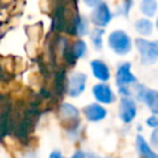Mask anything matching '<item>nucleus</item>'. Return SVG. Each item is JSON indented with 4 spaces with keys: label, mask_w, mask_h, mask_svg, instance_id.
<instances>
[{
    "label": "nucleus",
    "mask_w": 158,
    "mask_h": 158,
    "mask_svg": "<svg viewBox=\"0 0 158 158\" xmlns=\"http://www.w3.org/2000/svg\"><path fill=\"white\" fill-rule=\"evenodd\" d=\"M135 46L139 53L142 64L152 65L158 60V41H148L138 37L135 40Z\"/></svg>",
    "instance_id": "nucleus-1"
},
{
    "label": "nucleus",
    "mask_w": 158,
    "mask_h": 158,
    "mask_svg": "<svg viewBox=\"0 0 158 158\" xmlns=\"http://www.w3.org/2000/svg\"><path fill=\"white\" fill-rule=\"evenodd\" d=\"M132 94L136 100L143 102L153 115H158V90H153L143 84H133Z\"/></svg>",
    "instance_id": "nucleus-2"
},
{
    "label": "nucleus",
    "mask_w": 158,
    "mask_h": 158,
    "mask_svg": "<svg viewBox=\"0 0 158 158\" xmlns=\"http://www.w3.org/2000/svg\"><path fill=\"white\" fill-rule=\"evenodd\" d=\"M109 47L117 56H126L132 49V40L123 30H115L109 35Z\"/></svg>",
    "instance_id": "nucleus-3"
},
{
    "label": "nucleus",
    "mask_w": 158,
    "mask_h": 158,
    "mask_svg": "<svg viewBox=\"0 0 158 158\" xmlns=\"http://www.w3.org/2000/svg\"><path fill=\"white\" fill-rule=\"evenodd\" d=\"M114 17V14L106 2H99L90 14V21L95 25V27H106Z\"/></svg>",
    "instance_id": "nucleus-4"
},
{
    "label": "nucleus",
    "mask_w": 158,
    "mask_h": 158,
    "mask_svg": "<svg viewBox=\"0 0 158 158\" xmlns=\"http://www.w3.org/2000/svg\"><path fill=\"white\" fill-rule=\"evenodd\" d=\"M88 75L81 72H74L70 74L67 81V94L72 98H78L86 88Z\"/></svg>",
    "instance_id": "nucleus-5"
},
{
    "label": "nucleus",
    "mask_w": 158,
    "mask_h": 158,
    "mask_svg": "<svg viewBox=\"0 0 158 158\" xmlns=\"http://www.w3.org/2000/svg\"><path fill=\"white\" fill-rule=\"evenodd\" d=\"M137 115V104L131 96H121L118 117L123 123H131Z\"/></svg>",
    "instance_id": "nucleus-6"
},
{
    "label": "nucleus",
    "mask_w": 158,
    "mask_h": 158,
    "mask_svg": "<svg viewBox=\"0 0 158 158\" xmlns=\"http://www.w3.org/2000/svg\"><path fill=\"white\" fill-rule=\"evenodd\" d=\"M115 81L117 86H125V85L131 86L137 83V78L131 70L130 62L120 63V65L117 67L116 74H115Z\"/></svg>",
    "instance_id": "nucleus-7"
},
{
    "label": "nucleus",
    "mask_w": 158,
    "mask_h": 158,
    "mask_svg": "<svg viewBox=\"0 0 158 158\" xmlns=\"http://www.w3.org/2000/svg\"><path fill=\"white\" fill-rule=\"evenodd\" d=\"M91 93H93L94 98L96 99V101L100 104H104V105H110L116 100L114 90L111 89V86L109 84H106L104 81L95 84L91 88Z\"/></svg>",
    "instance_id": "nucleus-8"
},
{
    "label": "nucleus",
    "mask_w": 158,
    "mask_h": 158,
    "mask_svg": "<svg viewBox=\"0 0 158 158\" xmlns=\"http://www.w3.org/2000/svg\"><path fill=\"white\" fill-rule=\"evenodd\" d=\"M83 114L85 116V118L90 122H99L101 120H104L107 116V110L98 104V102H91L86 106H84L83 109Z\"/></svg>",
    "instance_id": "nucleus-9"
},
{
    "label": "nucleus",
    "mask_w": 158,
    "mask_h": 158,
    "mask_svg": "<svg viewBox=\"0 0 158 158\" xmlns=\"http://www.w3.org/2000/svg\"><path fill=\"white\" fill-rule=\"evenodd\" d=\"M59 117L63 122L75 126L79 123V110L69 102H63L59 106Z\"/></svg>",
    "instance_id": "nucleus-10"
},
{
    "label": "nucleus",
    "mask_w": 158,
    "mask_h": 158,
    "mask_svg": "<svg viewBox=\"0 0 158 158\" xmlns=\"http://www.w3.org/2000/svg\"><path fill=\"white\" fill-rule=\"evenodd\" d=\"M90 69H91V73L93 75L100 80V81H104L106 83L110 78H111V72H110V68L107 67V64L101 60V59H94L90 62Z\"/></svg>",
    "instance_id": "nucleus-11"
},
{
    "label": "nucleus",
    "mask_w": 158,
    "mask_h": 158,
    "mask_svg": "<svg viewBox=\"0 0 158 158\" xmlns=\"http://www.w3.org/2000/svg\"><path fill=\"white\" fill-rule=\"evenodd\" d=\"M68 32L74 33L75 36H85L89 33V21L85 16L83 15H74V17L72 19V22L69 25V30Z\"/></svg>",
    "instance_id": "nucleus-12"
},
{
    "label": "nucleus",
    "mask_w": 158,
    "mask_h": 158,
    "mask_svg": "<svg viewBox=\"0 0 158 158\" xmlns=\"http://www.w3.org/2000/svg\"><path fill=\"white\" fill-rule=\"evenodd\" d=\"M136 149L141 158H158V154L151 148L142 135L136 136Z\"/></svg>",
    "instance_id": "nucleus-13"
},
{
    "label": "nucleus",
    "mask_w": 158,
    "mask_h": 158,
    "mask_svg": "<svg viewBox=\"0 0 158 158\" xmlns=\"http://www.w3.org/2000/svg\"><path fill=\"white\" fill-rule=\"evenodd\" d=\"M135 30L142 37H148L153 32V22L147 17H141L135 21Z\"/></svg>",
    "instance_id": "nucleus-14"
},
{
    "label": "nucleus",
    "mask_w": 158,
    "mask_h": 158,
    "mask_svg": "<svg viewBox=\"0 0 158 158\" xmlns=\"http://www.w3.org/2000/svg\"><path fill=\"white\" fill-rule=\"evenodd\" d=\"M139 11L147 19L154 17L158 11V1L157 0H142L139 4Z\"/></svg>",
    "instance_id": "nucleus-15"
},
{
    "label": "nucleus",
    "mask_w": 158,
    "mask_h": 158,
    "mask_svg": "<svg viewBox=\"0 0 158 158\" xmlns=\"http://www.w3.org/2000/svg\"><path fill=\"white\" fill-rule=\"evenodd\" d=\"M88 52V46L85 43V41L83 40H77L72 46H70V53L72 56L74 57V59H79V58H83L85 57Z\"/></svg>",
    "instance_id": "nucleus-16"
},
{
    "label": "nucleus",
    "mask_w": 158,
    "mask_h": 158,
    "mask_svg": "<svg viewBox=\"0 0 158 158\" xmlns=\"http://www.w3.org/2000/svg\"><path fill=\"white\" fill-rule=\"evenodd\" d=\"M104 28L102 27H95L91 32H90V41L93 43L94 49L100 51L102 48V38H104Z\"/></svg>",
    "instance_id": "nucleus-17"
},
{
    "label": "nucleus",
    "mask_w": 158,
    "mask_h": 158,
    "mask_svg": "<svg viewBox=\"0 0 158 158\" xmlns=\"http://www.w3.org/2000/svg\"><path fill=\"white\" fill-rule=\"evenodd\" d=\"M131 9H132V0H123L122 6H121V14L127 17Z\"/></svg>",
    "instance_id": "nucleus-18"
},
{
    "label": "nucleus",
    "mask_w": 158,
    "mask_h": 158,
    "mask_svg": "<svg viewBox=\"0 0 158 158\" xmlns=\"http://www.w3.org/2000/svg\"><path fill=\"white\" fill-rule=\"evenodd\" d=\"M146 125H147L148 127L157 128V127H158V115H153V114H152L149 117H147Z\"/></svg>",
    "instance_id": "nucleus-19"
},
{
    "label": "nucleus",
    "mask_w": 158,
    "mask_h": 158,
    "mask_svg": "<svg viewBox=\"0 0 158 158\" xmlns=\"http://www.w3.org/2000/svg\"><path fill=\"white\" fill-rule=\"evenodd\" d=\"M149 139H151V146H153L154 148L158 149V127L157 128H153Z\"/></svg>",
    "instance_id": "nucleus-20"
},
{
    "label": "nucleus",
    "mask_w": 158,
    "mask_h": 158,
    "mask_svg": "<svg viewBox=\"0 0 158 158\" xmlns=\"http://www.w3.org/2000/svg\"><path fill=\"white\" fill-rule=\"evenodd\" d=\"M117 89H118V94L121 96H131L132 95L131 86H127V85H125V86H117Z\"/></svg>",
    "instance_id": "nucleus-21"
},
{
    "label": "nucleus",
    "mask_w": 158,
    "mask_h": 158,
    "mask_svg": "<svg viewBox=\"0 0 158 158\" xmlns=\"http://www.w3.org/2000/svg\"><path fill=\"white\" fill-rule=\"evenodd\" d=\"M84 1V4L86 5V6H89V7H95L99 2H101V0H83Z\"/></svg>",
    "instance_id": "nucleus-22"
},
{
    "label": "nucleus",
    "mask_w": 158,
    "mask_h": 158,
    "mask_svg": "<svg viewBox=\"0 0 158 158\" xmlns=\"http://www.w3.org/2000/svg\"><path fill=\"white\" fill-rule=\"evenodd\" d=\"M70 158H86V154H85V152L78 149V151H75V152L73 153V156H72Z\"/></svg>",
    "instance_id": "nucleus-23"
},
{
    "label": "nucleus",
    "mask_w": 158,
    "mask_h": 158,
    "mask_svg": "<svg viewBox=\"0 0 158 158\" xmlns=\"http://www.w3.org/2000/svg\"><path fill=\"white\" fill-rule=\"evenodd\" d=\"M49 158H65L63 154H62V152L60 151H52L51 152V154H49Z\"/></svg>",
    "instance_id": "nucleus-24"
},
{
    "label": "nucleus",
    "mask_w": 158,
    "mask_h": 158,
    "mask_svg": "<svg viewBox=\"0 0 158 158\" xmlns=\"http://www.w3.org/2000/svg\"><path fill=\"white\" fill-rule=\"evenodd\" d=\"M85 154H86V158H100L98 154H95V153H91V152H90V153H85Z\"/></svg>",
    "instance_id": "nucleus-25"
},
{
    "label": "nucleus",
    "mask_w": 158,
    "mask_h": 158,
    "mask_svg": "<svg viewBox=\"0 0 158 158\" xmlns=\"http://www.w3.org/2000/svg\"><path fill=\"white\" fill-rule=\"evenodd\" d=\"M156 27H157V30H158V17H157V21H156Z\"/></svg>",
    "instance_id": "nucleus-26"
},
{
    "label": "nucleus",
    "mask_w": 158,
    "mask_h": 158,
    "mask_svg": "<svg viewBox=\"0 0 158 158\" xmlns=\"http://www.w3.org/2000/svg\"><path fill=\"white\" fill-rule=\"evenodd\" d=\"M105 158H111V157H105Z\"/></svg>",
    "instance_id": "nucleus-27"
}]
</instances>
